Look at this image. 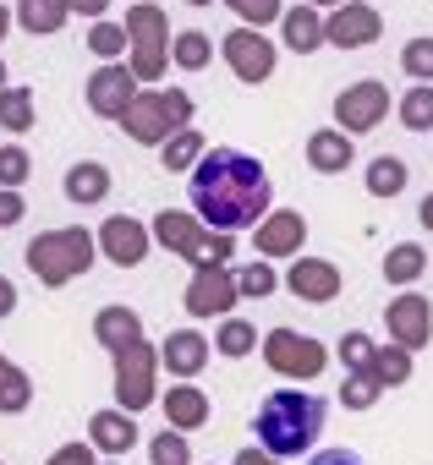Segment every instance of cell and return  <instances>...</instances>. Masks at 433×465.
<instances>
[{"label": "cell", "mask_w": 433, "mask_h": 465, "mask_svg": "<svg viewBox=\"0 0 433 465\" xmlns=\"http://www.w3.org/2000/svg\"><path fill=\"white\" fill-rule=\"evenodd\" d=\"M170 421H181V427H197V421H203V394H192V389H176V394H170Z\"/></svg>", "instance_id": "4dcf8cb0"}, {"label": "cell", "mask_w": 433, "mask_h": 465, "mask_svg": "<svg viewBox=\"0 0 433 465\" xmlns=\"http://www.w3.org/2000/svg\"><path fill=\"white\" fill-rule=\"evenodd\" d=\"M121 400H126V405H143V400H148V356H143L137 345L121 351Z\"/></svg>", "instance_id": "5bb4252c"}, {"label": "cell", "mask_w": 433, "mask_h": 465, "mask_svg": "<svg viewBox=\"0 0 433 465\" xmlns=\"http://www.w3.org/2000/svg\"><path fill=\"white\" fill-rule=\"evenodd\" d=\"M208 55H214V39H208V34H197V28H186V34H176V39H170V61H176L181 72L208 66Z\"/></svg>", "instance_id": "9a60e30c"}, {"label": "cell", "mask_w": 433, "mask_h": 465, "mask_svg": "<svg viewBox=\"0 0 433 465\" xmlns=\"http://www.w3.org/2000/svg\"><path fill=\"white\" fill-rule=\"evenodd\" d=\"M291 291L324 302V296H335V269H329V263H297V269H291Z\"/></svg>", "instance_id": "d6986e66"}, {"label": "cell", "mask_w": 433, "mask_h": 465, "mask_svg": "<svg viewBox=\"0 0 433 465\" xmlns=\"http://www.w3.org/2000/svg\"><path fill=\"white\" fill-rule=\"evenodd\" d=\"M105 192H110L105 164H72V175H66V197L72 203H99Z\"/></svg>", "instance_id": "e0dca14e"}, {"label": "cell", "mask_w": 433, "mask_h": 465, "mask_svg": "<svg viewBox=\"0 0 433 465\" xmlns=\"http://www.w3.org/2000/svg\"><path fill=\"white\" fill-rule=\"evenodd\" d=\"M280 34H286V45H291L297 55H313V50L324 45V12H318V6H291V12L280 17Z\"/></svg>", "instance_id": "8fae6325"}, {"label": "cell", "mask_w": 433, "mask_h": 465, "mask_svg": "<svg viewBox=\"0 0 433 465\" xmlns=\"http://www.w3.org/2000/svg\"><path fill=\"white\" fill-rule=\"evenodd\" d=\"M389 329H395L406 345H422V340H428V302H417V296L395 302V307H389Z\"/></svg>", "instance_id": "4fadbf2b"}, {"label": "cell", "mask_w": 433, "mask_h": 465, "mask_svg": "<svg viewBox=\"0 0 433 465\" xmlns=\"http://www.w3.org/2000/svg\"><path fill=\"white\" fill-rule=\"evenodd\" d=\"M6 312H12V285L0 280V318H6Z\"/></svg>", "instance_id": "ee69618b"}, {"label": "cell", "mask_w": 433, "mask_h": 465, "mask_svg": "<svg viewBox=\"0 0 433 465\" xmlns=\"http://www.w3.org/2000/svg\"><path fill=\"white\" fill-rule=\"evenodd\" d=\"M275 280H269V269H247V280H242V291H253V296H264Z\"/></svg>", "instance_id": "60d3db41"}, {"label": "cell", "mask_w": 433, "mask_h": 465, "mask_svg": "<svg viewBox=\"0 0 433 465\" xmlns=\"http://www.w3.org/2000/svg\"><path fill=\"white\" fill-rule=\"evenodd\" d=\"M384 110H389L384 83H357V88H346V94L335 99V115H340V126H346V132H368Z\"/></svg>", "instance_id": "30bf717a"}, {"label": "cell", "mask_w": 433, "mask_h": 465, "mask_svg": "<svg viewBox=\"0 0 433 465\" xmlns=\"http://www.w3.org/2000/svg\"><path fill=\"white\" fill-rule=\"evenodd\" d=\"M226 6L242 17V28H258V34H264L269 23H280V17H286L280 0H226Z\"/></svg>", "instance_id": "7402d4cb"}, {"label": "cell", "mask_w": 433, "mask_h": 465, "mask_svg": "<svg viewBox=\"0 0 433 465\" xmlns=\"http://www.w3.org/2000/svg\"><path fill=\"white\" fill-rule=\"evenodd\" d=\"M313 465H362L351 449H324V454H313Z\"/></svg>", "instance_id": "ab89813d"}, {"label": "cell", "mask_w": 433, "mask_h": 465, "mask_svg": "<svg viewBox=\"0 0 433 465\" xmlns=\"http://www.w3.org/2000/svg\"><path fill=\"white\" fill-rule=\"evenodd\" d=\"M132 88H137L132 66H99V72L88 77V104H94L99 115H126L132 99H137Z\"/></svg>", "instance_id": "ba28073f"}, {"label": "cell", "mask_w": 433, "mask_h": 465, "mask_svg": "<svg viewBox=\"0 0 433 465\" xmlns=\"http://www.w3.org/2000/svg\"><path fill=\"white\" fill-rule=\"evenodd\" d=\"M23 175H28V153H23V148H6V153H0V181L17 186Z\"/></svg>", "instance_id": "e575fe53"}, {"label": "cell", "mask_w": 433, "mask_h": 465, "mask_svg": "<svg viewBox=\"0 0 433 465\" xmlns=\"http://www.w3.org/2000/svg\"><path fill=\"white\" fill-rule=\"evenodd\" d=\"M307 6H346V0H307Z\"/></svg>", "instance_id": "7dc6e473"}, {"label": "cell", "mask_w": 433, "mask_h": 465, "mask_svg": "<svg viewBox=\"0 0 433 465\" xmlns=\"http://www.w3.org/2000/svg\"><path fill=\"white\" fill-rule=\"evenodd\" d=\"M6 28H12V12H6V6H0V39H6Z\"/></svg>", "instance_id": "bcb514c9"}, {"label": "cell", "mask_w": 433, "mask_h": 465, "mask_svg": "<svg viewBox=\"0 0 433 465\" xmlns=\"http://www.w3.org/2000/svg\"><path fill=\"white\" fill-rule=\"evenodd\" d=\"M88 236H45V242H34L28 247V263H34V274L45 280V285H61V280H72L77 269H88Z\"/></svg>", "instance_id": "5b68a950"}, {"label": "cell", "mask_w": 433, "mask_h": 465, "mask_svg": "<svg viewBox=\"0 0 433 465\" xmlns=\"http://www.w3.org/2000/svg\"><path fill=\"white\" fill-rule=\"evenodd\" d=\"M105 247H110V258L116 263H137L143 258V230L137 224H126V219H110V230H105Z\"/></svg>", "instance_id": "ac0fdd59"}, {"label": "cell", "mask_w": 433, "mask_h": 465, "mask_svg": "<svg viewBox=\"0 0 433 465\" xmlns=\"http://www.w3.org/2000/svg\"><path fill=\"white\" fill-rule=\"evenodd\" d=\"M66 0H17V23L28 34H61L66 28Z\"/></svg>", "instance_id": "7c38bea8"}, {"label": "cell", "mask_w": 433, "mask_h": 465, "mask_svg": "<svg viewBox=\"0 0 433 465\" xmlns=\"http://www.w3.org/2000/svg\"><path fill=\"white\" fill-rule=\"evenodd\" d=\"M384 274H389V280H417V274H422V252H417V247H395L389 263H384Z\"/></svg>", "instance_id": "d6a6232c"}, {"label": "cell", "mask_w": 433, "mask_h": 465, "mask_svg": "<svg viewBox=\"0 0 433 465\" xmlns=\"http://www.w3.org/2000/svg\"><path fill=\"white\" fill-rule=\"evenodd\" d=\"M269 361H275L280 372L318 378V372H324V345H318V340H307V334L280 329V334H269Z\"/></svg>", "instance_id": "9c48e42d"}, {"label": "cell", "mask_w": 433, "mask_h": 465, "mask_svg": "<svg viewBox=\"0 0 433 465\" xmlns=\"http://www.w3.org/2000/svg\"><path fill=\"white\" fill-rule=\"evenodd\" d=\"M220 50H226V61H231V72H237L242 83H264V77L275 72V45H269L258 28H231V34L220 39Z\"/></svg>", "instance_id": "52a82bcc"}, {"label": "cell", "mask_w": 433, "mask_h": 465, "mask_svg": "<svg viewBox=\"0 0 433 465\" xmlns=\"http://www.w3.org/2000/svg\"><path fill=\"white\" fill-rule=\"evenodd\" d=\"M384 34V17L368 6V0H346V6H335L324 17V45L335 50H362V45H378Z\"/></svg>", "instance_id": "8992f818"}, {"label": "cell", "mask_w": 433, "mask_h": 465, "mask_svg": "<svg viewBox=\"0 0 433 465\" xmlns=\"http://www.w3.org/2000/svg\"><path fill=\"white\" fill-rule=\"evenodd\" d=\"M226 302H231V285H226L220 274H203V280L192 285V312H197V318H208V312H220Z\"/></svg>", "instance_id": "603a6c76"}, {"label": "cell", "mask_w": 433, "mask_h": 465, "mask_svg": "<svg viewBox=\"0 0 433 465\" xmlns=\"http://www.w3.org/2000/svg\"><path fill=\"white\" fill-rule=\"evenodd\" d=\"M400 186H406V164H400V159H373L368 192H373V197H395Z\"/></svg>", "instance_id": "484cf974"}, {"label": "cell", "mask_w": 433, "mask_h": 465, "mask_svg": "<svg viewBox=\"0 0 433 465\" xmlns=\"http://www.w3.org/2000/svg\"><path fill=\"white\" fill-rule=\"evenodd\" d=\"M297 236H302V213H275V219L258 230L264 252H291V247H297Z\"/></svg>", "instance_id": "ffe728a7"}, {"label": "cell", "mask_w": 433, "mask_h": 465, "mask_svg": "<svg viewBox=\"0 0 433 465\" xmlns=\"http://www.w3.org/2000/svg\"><path fill=\"white\" fill-rule=\"evenodd\" d=\"M66 12H72V17H94V23H105L110 0H66Z\"/></svg>", "instance_id": "74e56055"}, {"label": "cell", "mask_w": 433, "mask_h": 465, "mask_svg": "<svg viewBox=\"0 0 433 465\" xmlns=\"http://www.w3.org/2000/svg\"><path fill=\"white\" fill-rule=\"evenodd\" d=\"M307 159H313L318 170H346V164H351V143H346V132H313Z\"/></svg>", "instance_id": "2e32d148"}, {"label": "cell", "mask_w": 433, "mask_h": 465, "mask_svg": "<svg viewBox=\"0 0 433 465\" xmlns=\"http://www.w3.org/2000/svg\"><path fill=\"white\" fill-rule=\"evenodd\" d=\"M154 465H186V443H181V438H170V432H165V438H159V443H154Z\"/></svg>", "instance_id": "d590c367"}, {"label": "cell", "mask_w": 433, "mask_h": 465, "mask_svg": "<svg viewBox=\"0 0 433 465\" xmlns=\"http://www.w3.org/2000/svg\"><path fill=\"white\" fill-rule=\"evenodd\" d=\"M340 400L362 411V405H373V383H368V378H357V383H346V394H340Z\"/></svg>", "instance_id": "f35d334b"}, {"label": "cell", "mask_w": 433, "mask_h": 465, "mask_svg": "<svg viewBox=\"0 0 433 465\" xmlns=\"http://www.w3.org/2000/svg\"><path fill=\"white\" fill-rule=\"evenodd\" d=\"M55 465H88V454H83V449H66V454H61Z\"/></svg>", "instance_id": "7bdbcfd3"}, {"label": "cell", "mask_w": 433, "mask_h": 465, "mask_svg": "<svg viewBox=\"0 0 433 465\" xmlns=\"http://www.w3.org/2000/svg\"><path fill=\"white\" fill-rule=\"evenodd\" d=\"M247 345H253V329H247V323H226L220 351H226V356H247Z\"/></svg>", "instance_id": "836d02e7"}, {"label": "cell", "mask_w": 433, "mask_h": 465, "mask_svg": "<svg viewBox=\"0 0 433 465\" xmlns=\"http://www.w3.org/2000/svg\"><path fill=\"white\" fill-rule=\"evenodd\" d=\"M422 224H428V230H433V197H428V203H422Z\"/></svg>", "instance_id": "f6af8a7d"}, {"label": "cell", "mask_w": 433, "mask_h": 465, "mask_svg": "<svg viewBox=\"0 0 433 465\" xmlns=\"http://www.w3.org/2000/svg\"><path fill=\"white\" fill-rule=\"evenodd\" d=\"M192 115V104H186V94H137L132 99V110L121 115L126 121V132L137 137V143H159L165 132H181V121Z\"/></svg>", "instance_id": "277c9868"}, {"label": "cell", "mask_w": 433, "mask_h": 465, "mask_svg": "<svg viewBox=\"0 0 433 465\" xmlns=\"http://www.w3.org/2000/svg\"><path fill=\"white\" fill-rule=\"evenodd\" d=\"M121 28L132 39V77L137 83H154L170 66V23H165V12L154 6V0H137Z\"/></svg>", "instance_id": "3957f363"}, {"label": "cell", "mask_w": 433, "mask_h": 465, "mask_svg": "<svg viewBox=\"0 0 433 465\" xmlns=\"http://www.w3.org/2000/svg\"><path fill=\"white\" fill-rule=\"evenodd\" d=\"M0 94H6V61H0Z\"/></svg>", "instance_id": "c3c4849f"}, {"label": "cell", "mask_w": 433, "mask_h": 465, "mask_svg": "<svg viewBox=\"0 0 433 465\" xmlns=\"http://www.w3.org/2000/svg\"><path fill=\"white\" fill-rule=\"evenodd\" d=\"M242 465H264V460H258V454H242Z\"/></svg>", "instance_id": "681fc988"}, {"label": "cell", "mask_w": 433, "mask_h": 465, "mask_svg": "<svg viewBox=\"0 0 433 465\" xmlns=\"http://www.w3.org/2000/svg\"><path fill=\"white\" fill-rule=\"evenodd\" d=\"M411 372V361H406V351H389V356H378V378H389V383H400Z\"/></svg>", "instance_id": "8d00e7d4"}, {"label": "cell", "mask_w": 433, "mask_h": 465, "mask_svg": "<svg viewBox=\"0 0 433 465\" xmlns=\"http://www.w3.org/2000/svg\"><path fill=\"white\" fill-rule=\"evenodd\" d=\"M186 6H214V0H186Z\"/></svg>", "instance_id": "f907efd6"}, {"label": "cell", "mask_w": 433, "mask_h": 465, "mask_svg": "<svg viewBox=\"0 0 433 465\" xmlns=\"http://www.w3.org/2000/svg\"><path fill=\"white\" fill-rule=\"evenodd\" d=\"M400 66H406V77L433 83V39H411V45L400 50Z\"/></svg>", "instance_id": "f1b7e54d"}, {"label": "cell", "mask_w": 433, "mask_h": 465, "mask_svg": "<svg viewBox=\"0 0 433 465\" xmlns=\"http://www.w3.org/2000/svg\"><path fill=\"white\" fill-rule=\"evenodd\" d=\"M99 334H105L110 345H121V351H126V345H137V318H132V312H121V307H110V312L99 318Z\"/></svg>", "instance_id": "83f0119b"}, {"label": "cell", "mask_w": 433, "mask_h": 465, "mask_svg": "<svg viewBox=\"0 0 433 465\" xmlns=\"http://www.w3.org/2000/svg\"><path fill=\"white\" fill-rule=\"evenodd\" d=\"M253 432H258V443L269 454H302L324 432V400L318 394H302V389H275L258 405Z\"/></svg>", "instance_id": "7a4b0ae2"}, {"label": "cell", "mask_w": 433, "mask_h": 465, "mask_svg": "<svg viewBox=\"0 0 433 465\" xmlns=\"http://www.w3.org/2000/svg\"><path fill=\"white\" fill-rule=\"evenodd\" d=\"M165 351H170V367H176V372H192V367L203 361V340H197V334H176Z\"/></svg>", "instance_id": "f546056e"}, {"label": "cell", "mask_w": 433, "mask_h": 465, "mask_svg": "<svg viewBox=\"0 0 433 465\" xmlns=\"http://www.w3.org/2000/svg\"><path fill=\"white\" fill-rule=\"evenodd\" d=\"M400 121H406L411 132H433V83H422V88H411V94L400 99Z\"/></svg>", "instance_id": "44dd1931"}, {"label": "cell", "mask_w": 433, "mask_h": 465, "mask_svg": "<svg viewBox=\"0 0 433 465\" xmlns=\"http://www.w3.org/2000/svg\"><path fill=\"white\" fill-rule=\"evenodd\" d=\"M94 438H99L105 449H126L137 432H132V421H121V416H99V421H94Z\"/></svg>", "instance_id": "1f68e13d"}, {"label": "cell", "mask_w": 433, "mask_h": 465, "mask_svg": "<svg viewBox=\"0 0 433 465\" xmlns=\"http://www.w3.org/2000/svg\"><path fill=\"white\" fill-rule=\"evenodd\" d=\"M17 213H23V203H17V197H0V224H12Z\"/></svg>", "instance_id": "b9f144b4"}, {"label": "cell", "mask_w": 433, "mask_h": 465, "mask_svg": "<svg viewBox=\"0 0 433 465\" xmlns=\"http://www.w3.org/2000/svg\"><path fill=\"white\" fill-rule=\"evenodd\" d=\"M0 121H6L12 132H28V121H34V99H28V88H6V94H0Z\"/></svg>", "instance_id": "4316f807"}, {"label": "cell", "mask_w": 433, "mask_h": 465, "mask_svg": "<svg viewBox=\"0 0 433 465\" xmlns=\"http://www.w3.org/2000/svg\"><path fill=\"white\" fill-rule=\"evenodd\" d=\"M192 208L214 230H242L258 224L269 208V175L242 148H214L192 164Z\"/></svg>", "instance_id": "6da1fadb"}, {"label": "cell", "mask_w": 433, "mask_h": 465, "mask_svg": "<svg viewBox=\"0 0 433 465\" xmlns=\"http://www.w3.org/2000/svg\"><path fill=\"white\" fill-rule=\"evenodd\" d=\"M197 159H203V137L181 126V132L165 143V164H170V170H186V164H197Z\"/></svg>", "instance_id": "d4e9b609"}, {"label": "cell", "mask_w": 433, "mask_h": 465, "mask_svg": "<svg viewBox=\"0 0 433 465\" xmlns=\"http://www.w3.org/2000/svg\"><path fill=\"white\" fill-rule=\"evenodd\" d=\"M126 45H132V39H126V28H121V23H94V34H88V50H94L99 61H116Z\"/></svg>", "instance_id": "cb8c5ba5"}]
</instances>
